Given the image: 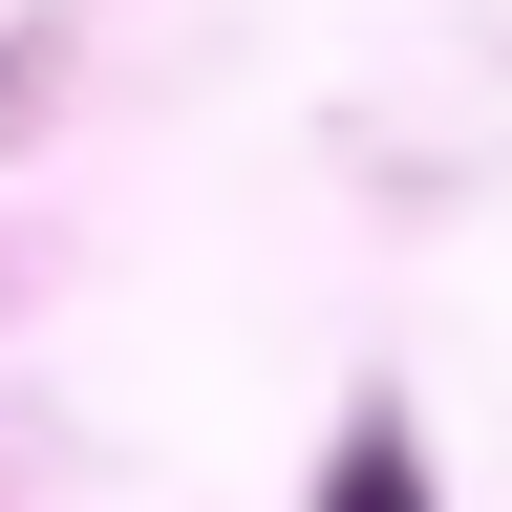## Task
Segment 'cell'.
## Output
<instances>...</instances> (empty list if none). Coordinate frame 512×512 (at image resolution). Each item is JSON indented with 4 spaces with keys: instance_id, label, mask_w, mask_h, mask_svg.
<instances>
[{
    "instance_id": "obj_1",
    "label": "cell",
    "mask_w": 512,
    "mask_h": 512,
    "mask_svg": "<svg viewBox=\"0 0 512 512\" xmlns=\"http://www.w3.org/2000/svg\"><path fill=\"white\" fill-rule=\"evenodd\" d=\"M342 512H406V448H342Z\"/></svg>"
}]
</instances>
